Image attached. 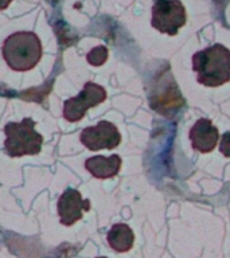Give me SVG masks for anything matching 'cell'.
<instances>
[{"instance_id": "cell-1", "label": "cell", "mask_w": 230, "mask_h": 258, "mask_svg": "<svg viewBox=\"0 0 230 258\" xmlns=\"http://www.w3.org/2000/svg\"><path fill=\"white\" fill-rule=\"evenodd\" d=\"M193 69L199 84L217 88L230 81V51L222 44H213L194 54Z\"/></svg>"}, {"instance_id": "cell-10", "label": "cell", "mask_w": 230, "mask_h": 258, "mask_svg": "<svg viewBox=\"0 0 230 258\" xmlns=\"http://www.w3.org/2000/svg\"><path fill=\"white\" fill-rule=\"evenodd\" d=\"M108 243L117 253H125L132 249L135 235L128 225L125 223H117L112 226V229L108 233Z\"/></svg>"}, {"instance_id": "cell-12", "label": "cell", "mask_w": 230, "mask_h": 258, "mask_svg": "<svg viewBox=\"0 0 230 258\" xmlns=\"http://www.w3.org/2000/svg\"><path fill=\"white\" fill-rule=\"evenodd\" d=\"M11 2L12 0H0V10H6Z\"/></svg>"}, {"instance_id": "cell-2", "label": "cell", "mask_w": 230, "mask_h": 258, "mask_svg": "<svg viewBox=\"0 0 230 258\" xmlns=\"http://www.w3.org/2000/svg\"><path fill=\"white\" fill-rule=\"evenodd\" d=\"M4 60L15 72H27L36 66L42 56V43L35 32L19 31L4 40Z\"/></svg>"}, {"instance_id": "cell-8", "label": "cell", "mask_w": 230, "mask_h": 258, "mask_svg": "<svg viewBox=\"0 0 230 258\" xmlns=\"http://www.w3.org/2000/svg\"><path fill=\"white\" fill-rule=\"evenodd\" d=\"M190 140L198 152H211L218 144L219 132L209 118H199L190 131Z\"/></svg>"}, {"instance_id": "cell-6", "label": "cell", "mask_w": 230, "mask_h": 258, "mask_svg": "<svg viewBox=\"0 0 230 258\" xmlns=\"http://www.w3.org/2000/svg\"><path fill=\"white\" fill-rule=\"evenodd\" d=\"M80 140L90 151L113 149L120 144L121 135L114 124L109 121H100L96 126L85 128Z\"/></svg>"}, {"instance_id": "cell-7", "label": "cell", "mask_w": 230, "mask_h": 258, "mask_svg": "<svg viewBox=\"0 0 230 258\" xmlns=\"http://www.w3.org/2000/svg\"><path fill=\"white\" fill-rule=\"evenodd\" d=\"M56 210H58L61 223L65 226H72L82 218L84 211L90 210V201L82 199L80 191L68 188L65 189V192L58 199Z\"/></svg>"}, {"instance_id": "cell-13", "label": "cell", "mask_w": 230, "mask_h": 258, "mask_svg": "<svg viewBox=\"0 0 230 258\" xmlns=\"http://www.w3.org/2000/svg\"><path fill=\"white\" fill-rule=\"evenodd\" d=\"M97 258H106V257H97Z\"/></svg>"}, {"instance_id": "cell-9", "label": "cell", "mask_w": 230, "mask_h": 258, "mask_svg": "<svg viewBox=\"0 0 230 258\" xmlns=\"http://www.w3.org/2000/svg\"><path fill=\"white\" fill-rule=\"evenodd\" d=\"M85 168L97 179H109L116 176L121 168V157L119 155L112 156H93L85 161Z\"/></svg>"}, {"instance_id": "cell-4", "label": "cell", "mask_w": 230, "mask_h": 258, "mask_svg": "<svg viewBox=\"0 0 230 258\" xmlns=\"http://www.w3.org/2000/svg\"><path fill=\"white\" fill-rule=\"evenodd\" d=\"M187 22L186 8L181 0H153L152 27L161 34L177 35Z\"/></svg>"}, {"instance_id": "cell-3", "label": "cell", "mask_w": 230, "mask_h": 258, "mask_svg": "<svg viewBox=\"0 0 230 258\" xmlns=\"http://www.w3.org/2000/svg\"><path fill=\"white\" fill-rule=\"evenodd\" d=\"M4 148L12 157L36 155L40 152L43 137L35 131V121L27 117L20 122H8L4 126Z\"/></svg>"}, {"instance_id": "cell-5", "label": "cell", "mask_w": 230, "mask_h": 258, "mask_svg": "<svg viewBox=\"0 0 230 258\" xmlns=\"http://www.w3.org/2000/svg\"><path fill=\"white\" fill-rule=\"evenodd\" d=\"M106 100V92L100 85L86 82L80 94L65 101L64 117L70 122H76L84 118L90 108H94Z\"/></svg>"}, {"instance_id": "cell-11", "label": "cell", "mask_w": 230, "mask_h": 258, "mask_svg": "<svg viewBox=\"0 0 230 258\" xmlns=\"http://www.w3.org/2000/svg\"><path fill=\"white\" fill-rule=\"evenodd\" d=\"M86 59L93 66H101L104 64L108 59V48L105 46H97V47L92 48L90 52L86 55Z\"/></svg>"}]
</instances>
